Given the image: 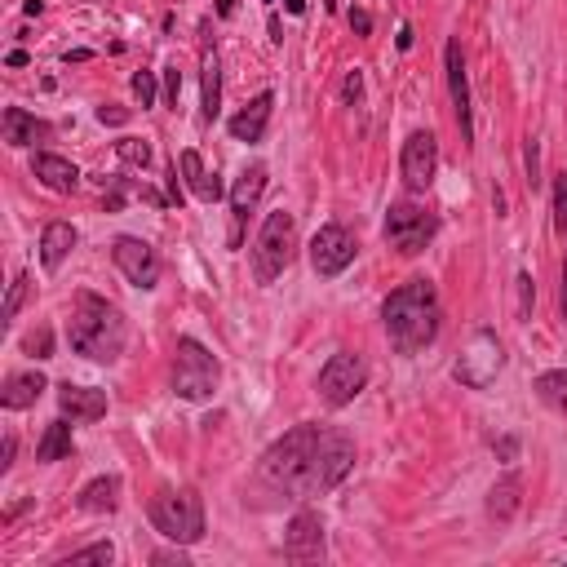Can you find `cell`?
Here are the masks:
<instances>
[{"mask_svg": "<svg viewBox=\"0 0 567 567\" xmlns=\"http://www.w3.org/2000/svg\"><path fill=\"white\" fill-rule=\"evenodd\" d=\"M559 306H563V319H567V266H563V293H559Z\"/></svg>", "mask_w": 567, "mask_h": 567, "instance_id": "cell-51", "label": "cell"}, {"mask_svg": "<svg viewBox=\"0 0 567 567\" xmlns=\"http://www.w3.org/2000/svg\"><path fill=\"white\" fill-rule=\"evenodd\" d=\"M204 76H200V89H204V107H200V120L213 125L222 111V67H218V54H204Z\"/></svg>", "mask_w": 567, "mask_h": 567, "instance_id": "cell-27", "label": "cell"}, {"mask_svg": "<svg viewBox=\"0 0 567 567\" xmlns=\"http://www.w3.org/2000/svg\"><path fill=\"white\" fill-rule=\"evenodd\" d=\"M45 390H49V381L40 373H9L5 390H0V404H5L9 412H23V408H32Z\"/></svg>", "mask_w": 567, "mask_h": 567, "instance_id": "cell-24", "label": "cell"}, {"mask_svg": "<svg viewBox=\"0 0 567 567\" xmlns=\"http://www.w3.org/2000/svg\"><path fill=\"white\" fill-rule=\"evenodd\" d=\"M89 58H94V54H89V49H71V54H67V63H89Z\"/></svg>", "mask_w": 567, "mask_h": 567, "instance_id": "cell-47", "label": "cell"}, {"mask_svg": "<svg viewBox=\"0 0 567 567\" xmlns=\"http://www.w3.org/2000/svg\"><path fill=\"white\" fill-rule=\"evenodd\" d=\"M169 200H173V204H182V187H178V160H173V169H169Z\"/></svg>", "mask_w": 567, "mask_h": 567, "instance_id": "cell-43", "label": "cell"}, {"mask_svg": "<svg viewBox=\"0 0 567 567\" xmlns=\"http://www.w3.org/2000/svg\"><path fill=\"white\" fill-rule=\"evenodd\" d=\"M151 563H178V567H187V554H182V545H178V550H156V554H151Z\"/></svg>", "mask_w": 567, "mask_h": 567, "instance_id": "cell-39", "label": "cell"}, {"mask_svg": "<svg viewBox=\"0 0 567 567\" xmlns=\"http://www.w3.org/2000/svg\"><path fill=\"white\" fill-rule=\"evenodd\" d=\"M536 395L559 412V417H567V368H550V373L536 377Z\"/></svg>", "mask_w": 567, "mask_h": 567, "instance_id": "cell-28", "label": "cell"}, {"mask_svg": "<svg viewBox=\"0 0 567 567\" xmlns=\"http://www.w3.org/2000/svg\"><path fill=\"white\" fill-rule=\"evenodd\" d=\"M120 204H125V182H116L107 195V213H120Z\"/></svg>", "mask_w": 567, "mask_h": 567, "instance_id": "cell-42", "label": "cell"}, {"mask_svg": "<svg viewBox=\"0 0 567 567\" xmlns=\"http://www.w3.org/2000/svg\"><path fill=\"white\" fill-rule=\"evenodd\" d=\"M355 466V439L337 426H324V439H319V452H315V466H311V483H306V497H324L333 492L337 483L350 474Z\"/></svg>", "mask_w": 567, "mask_h": 567, "instance_id": "cell-9", "label": "cell"}, {"mask_svg": "<svg viewBox=\"0 0 567 567\" xmlns=\"http://www.w3.org/2000/svg\"><path fill=\"white\" fill-rule=\"evenodd\" d=\"M116 156L133 164V169H147L151 164V142H142V138H120L116 142Z\"/></svg>", "mask_w": 567, "mask_h": 567, "instance_id": "cell-30", "label": "cell"}, {"mask_svg": "<svg viewBox=\"0 0 567 567\" xmlns=\"http://www.w3.org/2000/svg\"><path fill=\"white\" fill-rule=\"evenodd\" d=\"M284 9H288V14H302V9H306V0H284Z\"/></svg>", "mask_w": 567, "mask_h": 567, "instance_id": "cell-50", "label": "cell"}, {"mask_svg": "<svg viewBox=\"0 0 567 567\" xmlns=\"http://www.w3.org/2000/svg\"><path fill=\"white\" fill-rule=\"evenodd\" d=\"M71 249H76V226L71 222H49L45 235H40V262H45V271H58Z\"/></svg>", "mask_w": 567, "mask_h": 567, "instance_id": "cell-25", "label": "cell"}, {"mask_svg": "<svg viewBox=\"0 0 567 567\" xmlns=\"http://www.w3.org/2000/svg\"><path fill=\"white\" fill-rule=\"evenodd\" d=\"M98 125H129V111L107 102V107H98Z\"/></svg>", "mask_w": 567, "mask_h": 567, "instance_id": "cell-36", "label": "cell"}, {"mask_svg": "<svg viewBox=\"0 0 567 567\" xmlns=\"http://www.w3.org/2000/svg\"><path fill=\"white\" fill-rule=\"evenodd\" d=\"M395 45L408 54V49H412V27H399V40H395Z\"/></svg>", "mask_w": 567, "mask_h": 567, "instance_id": "cell-46", "label": "cell"}, {"mask_svg": "<svg viewBox=\"0 0 567 567\" xmlns=\"http://www.w3.org/2000/svg\"><path fill=\"white\" fill-rule=\"evenodd\" d=\"M218 377H222L218 359L195 337H178V350H173V395L187 399V404H204L218 390Z\"/></svg>", "mask_w": 567, "mask_h": 567, "instance_id": "cell-6", "label": "cell"}, {"mask_svg": "<svg viewBox=\"0 0 567 567\" xmlns=\"http://www.w3.org/2000/svg\"><path fill=\"white\" fill-rule=\"evenodd\" d=\"M497 457H501V461H514V457H519V439H510V435L497 439Z\"/></svg>", "mask_w": 567, "mask_h": 567, "instance_id": "cell-40", "label": "cell"}, {"mask_svg": "<svg viewBox=\"0 0 567 567\" xmlns=\"http://www.w3.org/2000/svg\"><path fill=\"white\" fill-rule=\"evenodd\" d=\"M364 94V80H359V71H350L346 76V98H359Z\"/></svg>", "mask_w": 567, "mask_h": 567, "instance_id": "cell-44", "label": "cell"}, {"mask_svg": "<svg viewBox=\"0 0 567 567\" xmlns=\"http://www.w3.org/2000/svg\"><path fill=\"white\" fill-rule=\"evenodd\" d=\"M528 182H532V187L541 182V178H536V142H528Z\"/></svg>", "mask_w": 567, "mask_h": 567, "instance_id": "cell-45", "label": "cell"}, {"mask_svg": "<svg viewBox=\"0 0 567 567\" xmlns=\"http://www.w3.org/2000/svg\"><path fill=\"white\" fill-rule=\"evenodd\" d=\"M284 554L293 563H319L324 559V523L315 510H297L284 532Z\"/></svg>", "mask_w": 567, "mask_h": 567, "instance_id": "cell-14", "label": "cell"}, {"mask_svg": "<svg viewBox=\"0 0 567 567\" xmlns=\"http://www.w3.org/2000/svg\"><path fill=\"white\" fill-rule=\"evenodd\" d=\"M532 297H536V288H532V275L523 271V275H519V315H523V319L532 315Z\"/></svg>", "mask_w": 567, "mask_h": 567, "instance_id": "cell-35", "label": "cell"}, {"mask_svg": "<svg viewBox=\"0 0 567 567\" xmlns=\"http://www.w3.org/2000/svg\"><path fill=\"white\" fill-rule=\"evenodd\" d=\"M381 235H386V244L395 253L417 257L439 235V213L426 209V204H417V200H399V204H390Z\"/></svg>", "mask_w": 567, "mask_h": 567, "instance_id": "cell-7", "label": "cell"}, {"mask_svg": "<svg viewBox=\"0 0 567 567\" xmlns=\"http://www.w3.org/2000/svg\"><path fill=\"white\" fill-rule=\"evenodd\" d=\"M501 364H505V355H501L497 333H488V328H479V333L470 337V346L461 350V359H457V364H452V377H457L461 386H470V390H488L492 381H497Z\"/></svg>", "mask_w": 567, "mask_h": 567, "instance_id": "cell-10", "label": "cell"}, {"mask_svg": "<svg viewBox=\"0 0 567 567\" xmlns=\"http://www.w3.org/2000/svg\"><path fill=\"white\" fill-rule=\"evenodd\" d=\"M178 169H182V182L191 187L195 200H204V204H218L222 200V178L218 173H209L204 169V160H200V151H182L178 156Z\"/></svg>", "mask_w": 567, "mask_h": 567, "instance_id": "cell-21", "label": "cell"}, {"mask_svg": "<svg viewBox=\"0 0 567 567\" xmlns=\"http://www.w3.org/2000/svg\"><path fill=\"white\" fill-rule=\"evenodd\" d=\"M443 67H448V94H452V111H457V125H461V142H474L470 80H466V58H461V40H448V49H443Z\"/></svg>", "mask_w": 567, "mask_h": 567, "instance_id": "cell-15", "label": "cell"}, {"mask_svg": "<svg viewBox=\"0 0 567 567\" xmlns=\"http://www.w3.org/2000/svg\"><path fill=\"white\" fill-rule=\"evenodd\" d=\"M319 439H324V426H293L284 430L271 448L262 452V479L271 483L275 492H288V497H306V483H311V466Z\"/></svg>", "mask_w": 567, "mask_h": 567, "instance_id": "cell-3", "label": "cell"}, {"mask_svg": "<svg viewBox=\"0 0 567 567\" xmlns=\"http://www.w3.org/2000/svg\"><path fill=\"white\" fill-rule=\"evenodd\" d=\"M133 94H138L142 107H151V102H156V71H138V76H133Z\"/></svg>", "mask_w": 567, "mask_h": 567, "instance_id": "cell-34", "label": "cell"}, {"mask_svg": "<svg viewBox=\"0 0 567 567\" xmlns=\"http://www.w3.org/2000/svg\"><path fill=\"white\" fill-rule=\"evenodd\" d=\"M350 27H355V36H368L373 32V14L368 9H350Z\"/></svg>", "mask_w": 567, "mask_h": 567, "instance_id": "cell-38", "label": "cell"}, {"mask_svg": "<svg viewBox=\"0 0 567 567\" xmlns=\"http://www.w3.org/2000/svg\"><path fill=\"white\" fill-rule=\"evenodd\" d=\"M218 14H222V18H231V14H235V0H218Z\"/></svg>", "mask_w": 567, "mask_h": 567, "instance_id": "cell-49", "label": "cell"}, {"mask_svg": "<svg viewBox=\"0 0 567 567\" xmlns=\"http://www.w3.org/2000/svg\"><path fill=\"white\" fill-rule=\"evenodd\" d=\"M293 257H297V218L284 209L266 213L262 231H257V244H253V280L275 284L293 266Z\"/></svg>", "mask_w": 567, "mask_h": 567, "instance_id": "cell-5", "label": "cell"}, {"mask_svg": "<svg viewBox=\"0 0 567 567\" xmlns=\"http://www.w3.org/2000/svg\"><path fill=\"white\" fill-rule=\"evenodd\" d=\"M364 386H368V364L355 355V350H337V355L319 368L315 395L324 408H346V404H355V395Z\"/></svg>", "mask_w": 567, "mask_h": 567, "instance_id": "cell-8", "label": "cell"}, {"mask_svg": "<svg viewBox=\"0 0 567 567\" xmlns=\"http://www.w3.org/2000/svg\"><path fill=\"white\" fill-rule=\"evenodd\" d=\"M116 559V545L111 541H94V545H85V550H76L71 559H63L58 567H71V563H111Z\"/></svg>", "mask_w": 567, "mask_h": 567, "instance_id": "cell-31", "label": "cell"}, {"mask_svg": "<svg viewBox=\"0 0 567 567\" xmlns=\"http://www.w3.org/2000/svg\"><path fill=\"white\" fill-rule=\"evenodd\" d=\"M5 63H9V67H27V54H23V49H14V54H9Z\"/></svg>", "mask_w": 567, "mask_h": 567, "instance_id": "cell-48", "label": "cell"}, {"mask_svg": "<svg viewBox=\"0 0 567 567\" xmlns=\"http://www.w3.org/2000/svg\"><path fill=\"white\" fill-rule=\"evenodd\" d=\"M399 173H404V187L412 195H426L435 187V173H439V138L430 129L408 133L404 151H399Z\"/></svg>", "mask_w": 567, "mask_h": 567, "instance_id": "cell-11", "label": "cell"}, {"mask_svg": "<svg viewBox=\"0 0 567 567\" xmlns=\"http://www.w3.org/2000/svg\"><path fill=\"white\" fill-rule=\"evenodd\" d=\"M76 505L85 514H116V505H120V479H116V474H98V479H89L85 488L76 492Z\"/></svg>", "mask_w": 567, "mask_h": 567, "instance_id": "cell-23", "label": "cell"}, {"mask_svg": "<svg viewBox=\"0 0 567 567\" xmlns=\"http://www.w3.org/2000/svg\"><path fill=\"white\" fill-rule=\"evenodd\" d=\"M523 510V474H505V479L492 483V492H488V519L492 523H514V514Z\"/></svg>", "mask_w": 567, "mask_h": 567, "instance_id": "cell-22", "label": "cell"}, {"mask_svg": "<svg viewBox=\"0 0 567 567\" xmlns=\"http://www.w3.org/2000/svg\"><path fill=\"white\" fill-rule=\"evenodd\" d=\"M262 191H266V169L262 164H249V169L235 178V187H231V244L240 249V226L244 218L257 209V200H262Z\"/></svg>", "mask_w": 567, "mask_h": 567, "instance_id": "cell-16", "label": "cell"}, {"mask_svg": "<svg viewBox=\"0 0 567 567\" xmlns=\"http://www.w3.org/2000/svg\"><path fill=\"white\" fill-rule=\"evenodd\" d=\"M58 408H63V417H71V421H98V417H107V390L63 381V386H58Z\"/></svg>", "mask_w": 567, "mask_h": 567, "instance_id": "cell-17", "label": "cell"}, {"mask_svg": "<svg viewBox=\"0 0 567 567\" xmlns=\"http://www.w3.org/2000/svg\"><path fill=\"white\" fill-rule=\"evenodd\" d=\"M27 288H32V275L18 271L14 284H9V293H5V306H0V324H14L18 319V311H23V302H27Z\"/></svg>", "mask_w": 567, "mask_h": 567, "instance_id": "cell-29", "label": "cell"}, {"mask_svg": "<svg viewBox=\"0 0 567 567\" xmlns=\"http://www.w3.org/2000/svg\"><path fill=\"white\" fill-rule=\"evenodd\" d=\"M0 129H5V142L9 147H36V142H45L49 133H54V125L49 120H40L32 116V111H23V107H5V120H0Z\"/></svg>", "mask_w": 567, "mask_h": 567, "instance_id": "cell-19", "label": "cell"}, {"mask_svg": "<svg viewBox=\"0 0 567 567\" xmlns=\"http://www.w3.org/2000/svg\"><path fill=\"white\" fill-rule=\"evenodd\" d=\"M23 350H27L32 359H49V355H54V333H49L45 324L32 328V333L23 337Z\"/></svg>", "mask_w": 567, "mask_h": 567, "instance_id": "cell-32", "label": "cell"}, {"mask_svg": "<svg viewBox=\"0 0 567 567\" xmlns=\"http://www.w3.org/2000/svg\"><path fill=\"white\" fill-rule=\"evenodd\" d=\"M111 257H116L120 275L133 284V288H156L160 284V253L151 249L147 240H138V235H120L116 244H111Z\"/></svg>", "mask_w": 567, "mask_h": 567, "instance_id": "cell-13", "label": "cell"}, {"mask_svg": "<svg viewBox=\"0 0 567 567\" xmlns=\"http://www.w3.org/2000/svg\"><path fill=\"white\" fill-rule=\"evenodd\" d=\"M32 173L45 182L49 191H58V195H71V191L80 187V169L71 160L54 156V151H36V156H32Z\"/></svg>", "mask_w": 567, "mask_h": 567, "instance_id": "cell-20", "label": "cell"}, {"mask_svg": "<svg viewBox=\"0 0 567 567\" xmlns=\"http://www.w3.org/2000/svg\"><path fill=\"white\" fill-rule=\"evenodd\" d=\"M355 253H359V244H355V235H350L342 222L319 226L315 240H311V266H315L319 280H333V275H342L346 266L355 262Z\"/></svg>", "mask_w": 567, "mask_h": 567, "instance_id": "cell-12", "label": "cell"}, {"mask_svg": "<svg viewBox=\"0 0 567 567\" xmlns=\"http://www.w3.org/2000/svg\"><path fill=\"white\" fill-rule=\"evenodd\" d=\"M554 231L567 235V173L554 178Z\"/></svg>", "mask_w": 567, "mask_h": 567, "instance_id": "cell-33", "label": "cell"}, {"mask_svg": "<svg viewBox=\"0 0 567 567\" xmlns=\"http://www.w3.org/2000/svg\"><path fill=\"white\" fill-rule=\"evenodd\" d=\"M439 293L430 280H408L381 302V324L399 355H417L439 337Z\"/></svg>", "mask_w": 567, "mask_h": 567, "instance_id": "cell-1", "label": "cell"}, {"mask_svg": "<svg viewBox=\"0 0 567 567\" xmlns=\"http://www.w3.org/2000/svg\"><path fill=\"white\" fill-rule=\"evenodd\" d=\"M271 111H275V94H271V89H262L249 107L231 116V138L235 142H262L266 125H271Z\"/></svg>", "mask_w": 567, "mask_h": 567, "instance_id": "cell-18", "label": "cell"}, {"mask_svg": "<svg viewBox=\"0 0 567 567\" xmlns=\"http://www.w3.org/2000/svg\"><path fill=\"white\" fill-rule=\"evenodd\" d=\"M151 528L173 545H195L204 536V501L195 488H160L147 505Z\"/></svg>", "mask_w": 567, "mask_h": 567, "instance_id": "cell-4", "label": "cell"}, {"mask_svg": "<svg viewBox=\"0 0 567 567\" xmlns=\"http://www.w3.org/2000/svg\"><path fill=\"white\" fill-rule=\"evenodd\" d=\"M67 337H71V350L94 364H116L125 355V342H129V324L120 315V306H111L107 297L98 293H76L71 302V319H67Z\"/></svg>", "mask_w": 567, "mask_h": 567, "instance_id": "cell-2", "label": "cell"}, {"mask_svg": "<svg viewBox=\"0 0 567 567\" xmlns=\"http://www.w3.org/2000/svg\"><path fill=\"white\" fill-rule=\"evenodd\" d=\"M178 94H182V76H178V67H169L164 71V98H169V107H178Z\"/></svg>", "mask_w": 567, "mask_h": 567, "instance_id": "cell-37", "label": "cell"}, {"mask_svg": "<svg viewBox=\"0 0 567 567\" xmlns=\"http://www.w3.org/2000/svg\"><path fill=\"white\" fill-rule=\"evenodd\" d=\"M71 452H76V439H71V426H67V417H58V421H49L45 426V435H40L36 443V461H67Z\"/></svg>", "mask_w": 567, "mask_h": 567, "instance_id": "cell-26", "label": "cell"}, {"mask_svg": "<svg viewBox=\"0 0 567 567\" xmlns=\"http://www.w3.org/2000/svg\"><path fill=\"white\" fill-rule=\"evenodd\" d=\"M14 452H18V439H14V435H5V448H0V470L14 466Z\"/></svg>", "mask_w": 567, "mask_h": 567, "instance_id": "cell-41", "label": "cell"}]
</instances>
